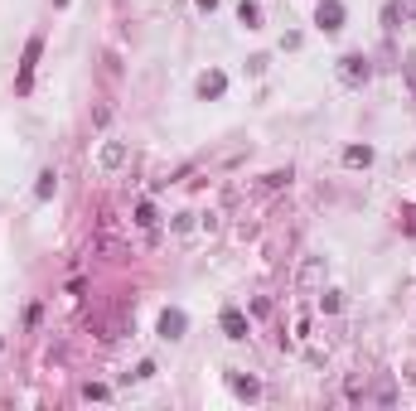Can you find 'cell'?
<instances>
[{
	"instance_id": "1",
	"label": "cell",
	"mask_w": 416,
	"mask_h": 411,
	"mask_svg": "<svg viewBox=\"0 0 416 411\" xmlns=\"http://www.w3.org/2000/svg\"><path fill=\"white\" fill-rule=\"evenodd\" d=\"M39 54H44V39L34 34V39L25 44V58H20V73H15V92H20V97H25L29 87H34V68H39Z\"/></svg>"
},
{
	"instance_id": "2",
	"label": "cell",
	"mask_w": 416,
	"mask_h": 411,
	"mask_svg": "<svg viewBox=\"0 0 416 411\" xmlns=\"http://www.w3.org/2000/svg\"><path fill=\"white\" fill-rule=\"evenodd\" d=\"M368 78H373V63H368L363 54H344L339 58V82H344V87H363Z\"/></svg>"
},
{
	"instance_id": "3",
	"label": "cell",
	"mask_w": 416,
	"mask_h": 411,
	"mask_svg": "<svg viewBox=\"0 0 416 411\" xmlns=\"http://www.w3.org/2000/svg\"><path fill=\"white\" fill-rule=\"evenodd\" d=\"M126 155H131V150H126V140H107V145L97 150V169H102V174H116V169L126 164Z\"/></svg>"
},
{
	"instance_id": "4",
	"label": "cell",
	"mask_w": 416,
	"mask_h": 411,
	"mask_svg": "<svg viewBox=\"0 0 416 411\" xmlns=\"http://www.w3.org/2000/svg\"><path fill=\"white\" fill-rule=\"evenodd\" d=\"M315 25L325 29V34H339V29H344V5H339V0H320V10H315Z\"/></svg>"
},
{
	"instance_id": "5",
	"label": "cell",
	"mask_w": 416,
	"mask_h": 411,
	"mask_svg": "<svg viewBox=\"0 0 416 411\" xmlns=\"http://www.w3.org/2000/svg\"><path fill=\"white\" fill-rule=\"evenodd\" d=\"M194 92H198V97H203V102H218L223 92H227V78H223L218 68H208V73H198Z\"/></svg>"
},
{
	"instance_id": "6",
	"label": "cell",
	"mask_w": 416,
	"mask_h": 411,
	"mask_svg": "<svg viewBox=\"0 0 416 411\" xmlns=\"http://www.w3.org/2000/svg\"><path fill=\"white\" fill-rule=\"evenodd\" d=\"M218 325H223V334H227V339H247V315H242V310H232V305L218 315Z\"/></svg>"
},
{
	"instance_id": "7",
	"label": "cell",
	"mask_w": 416,
	"mask_h": 411,
	"mask_svg": "<svg viewBox=\"0 0 416 411\" xmlns=\"http://www.w3.org/2000/svg\"><path fill=\"white\" fill-rule=\"evenodd\" d=\"M184 329H189L184 310H165L160 315V339H184Z\"/></svg>"
},
{
	"instance_id": "8",
	"label": "cell",
	"mask_w": 416,
	"mask_h": 411,
	"mask_svg": "<svg viewBox=\"0 0 416 411\" xmlns=\"http://www.w3.org/2000/svg\"><path fill=\"white\" fill-rule=\"evenodd\" d=\"M227 387H232L237 397H247V402L262 397V383H257V378H242V373H227Z\"/></svg>"
},
{
	"instance_id": "9",
	"label": "cell",
	"mask_w": 416,
	"mask_h": 411,
	"mask_svg": "<svg viewBox=\"0 0 416 411\" xmlns=\"http://www.w3.org/2000/svg\"><path fill=\"white\" fill-rule=\"evenodd\" d=\"M344 164H349V169H368V164H373V145H349V150H344Z\"/></svg>"
},
{
	"instance_id": "10",
	"label": "cell",
	"mask_w": 416,
	"mask_h": 411,
	"mask_svg": "<svg viewBox=\"0 0 416 411\" xmlns=\"http://www.w3.org/2000/svg\"><path fill=\"white\" fill-rule=\"evenodd\" d=\"M320 281H325V261H320V257H310L305 266H300V286H305V291H315Z\"/></svg>"
},
{
	"instance_id": "11",
	"label": "cell",
	"mask_w": 416,
	"mask_h": 411,
	"mask_svg": "<svg viewBox=\"0 0 416 411\" xmlns=\"http://www.w3.org/2000/svg\"><path fill=\"white\" fill-rule=\"evenodd\" d=\"M237 20L247 29H262V5H257V0H242V5H237Z\"/></svg>"
},
{
	"instance_id": "12",
	"label": "cell",
	"mask_w": 416,
	"mask_h": 411,
	"mask_svg": "<svg viewBox=\"0 0 416 411\" xmlns=\"http://www.w3.org/2000/svg\"><path fill=\"white\" fill-rule=\"evenodd\" d=\"M54 189H58V174H54V169H44L39 184H34V193H39V198H54Z\"/></svg>"
},
{
	"instance_id": "13",
	"label": "cell",
	"mask_w": 416,
	"mask_h": 411,
	"mask_svg": "<svg viewBox=\"0 0 416 411\" xmlns=\"http://www.w3.org/2000/svg\"><path fill=\"white\" fill-rule=\"evenodd\" d=\"M291 184V169H271V174H262V189H286Z\"/></svg>"
},
{
	"instance_id": "14",
	"label": "cell",
	"mask_w": 416,
	"mask_h": 411,
	"mask_svg": "<svg viewBox=\"0 0 416 411\" xmlns=\"http://www.w3.org/2000/svg\"><path fill=\"white\" fill-rule=\"evenodd\" d=\"M136 227H155V208L150 203H136Z\"/></svg>"
},
{
	"instance_id": "15",
	"label": "cell",
	"mask_w": 416,
	"mask_h": 411,
	"mask_svg": "<svg viewBox=\"0 0 416 411\" xmlns=\"http://www.w3.org/2000/svg\"><path fill=\"white\" fill-rule=\"evenodd\" d=\"M339 305H344V300H339V291H325V295H320V310H325V315H334Z\"/></svg>"
},
{
	"instance_id": "16",
	"label": "cell",
	"mask_w": 416,
	"mask_h": 411,
	"mask_svg": "<svg viewBox=\"0 0 416 411\" xmlns=\"http://www.w3.org/2000/svg\"><path fill=\"white\" fill-rule=\"evenodd\" d=\"M83 397H87V402H102V397H107V387H102V383H87Z\"/></svg>"
},
{
	"instance_id": "17",
	"label": "cell",
	"mask_w": 416,
	"mask_h": 411,
	"mask_svg": "<svg viewBox=\"0 0 416 411\" xmlns=\"http://www.w3.org/2000/svg\"><path fill=\"white\" fill-rule=\"evenodd\" d=\"M194 227V213H174V232H189Z\"/></svg>"
},
{
	"instance_id": "18",
	"label": "cell",
	"mask_w": 416,
	"mask_h": 411,
	"mask_svg": "<svg viewBox=\"0 0 416 411\" xmlns=\"http://www.w3.org/2000/svg\"><path fill=\"white\" fill-rule=\"evenodd\" d=\"M402 232H412V237H416V213H407V223H402Z\"/></svg>"
},
{
	"instance_id": "19",
	"label": "cell",
	"mask_w": 416,
	"mask_h": 411,
	"mask_svg": "<svg viewBox=\"0 0 416 411\" xmlns=\"http://www.w3.org/2000/svg\"><path fill=\"white\" fill-rule=\"evenodd\" d=\"M54 5H58V10H63V5H68V0H54Z\"/></svg>"
}]
</instances>
